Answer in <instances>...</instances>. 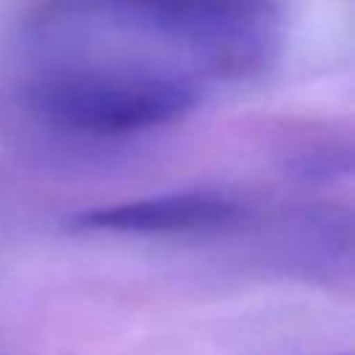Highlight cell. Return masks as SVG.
<instances>
[{
	"label": "cell",
	"mask_w": 355,
	"mask_h": 355,
	"mask_svg": "<svg viewBox=\"0 0 355 355\" xmlns=\"http://www.w3.org/2000/svg\"><path fill=\"white\" fill-rule=\"evenodd\" d=\"M133 50L194 80L250 78L280 53L283 17L275 0H53Z\"/></svg>",
	"instance_id": "1"
},
{
	"label": "cell",
	"mask_w": 355,
	"mask_h": 355,
	"mask_svg": "<svg viewBox=\"0 0 355 355\" xmlns=\"http://www.w3.org/2000/svg\"><path fill=\"white\" fill-rule=\"evenodd\" d=\"M244 208L219 191H172L80 211L69 225L94 233H205L225 230L241 219Z\"/></svg>",
	"instance_id": "3"
},
{
	"label": "cell",
	"mask_w": 355,
	"mask_h": 355,
	"mask_svg": "<svg viewBox=\"0 0 355 355\" xmlns=\"http://www.w3.org/2000/svg\"><path fill=\"white\" fill-rule=\"evenodd\" d=\"M44 122L83 136H128L186 116L200 83L119 53L47 58L25 83Z\"/></svg>",
	"instance_id": "2"
}]
</instances>
